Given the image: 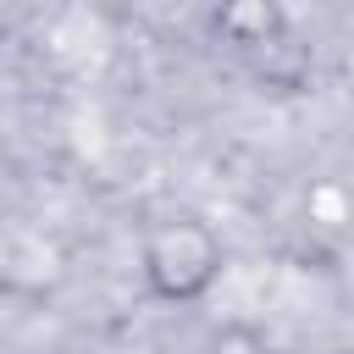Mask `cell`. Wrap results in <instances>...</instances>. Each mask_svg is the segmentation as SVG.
<instances>
[{"instance_id": "cell-2", "label": "cell", "mask_w": 354, "mask_h": 354, "mask_svg": "<svg viewBox=\"0 0 354 354\" xmlns=\"http://www.w3.org/2000/svg\"><path fill=\"white\" fill-rule=\"evenodd\" d=\"M216 33L232 50H271L282 39V0H221Z\"/></svg>"}, {"instance_id": "cell-1", "label": "cell", "mask_w": 354, "mask_h": 354, "mask_svg": "<svg viewBox=\"0 0 354 354\" xmlns=\"http://www.w3.org/2000/svg\"><path fill=\"white\" fill-rule=\"evenodd\" d=\"M221 271H227V243L194 210L160 216L149 227V238H144V254H138L144 293L155 304H171V310L210 299V288L221 282Z\"/></svg>"}]
</instances>
